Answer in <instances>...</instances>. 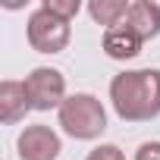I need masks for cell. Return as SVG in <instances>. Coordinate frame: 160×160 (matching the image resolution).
I'll list each match as a JSON object with an SVG mask.
<instances>
[{"label": "cell", "instance_id": "6da1fadb", "mask_svg": "<svg viewBox=\"0 0 160 160\" xmlns=\"http://www.w3.org/2000/svg\"><path fill=\"white\" fill-rule=\"evenodd\" d=\"M110 104L122 122H151L160 116V69H126L110 82Z\"/></svg>", "mask_w": 160, "mask_h": 160}, {"label": "cell", "instance_id": "7a4b0ae2", "mask_svg": "<svg viewBox=\"0 0 160 160\" xmlns=\"http://www.w3.org/2000/svg\"><path fill=\"white\" fill-rule=\"evenodd\" d=\"M57 119H60V129L75 141H94L107 132V110L88 91L69 94L57 110Z\"/></svg>", "mask_w": 160, "mask_h": 160}, {"label": "cell", "instance_id": "3957f363", "mask_svg": "<svg viewBox=\"0 0 160 160\" xmlns=\"http://www.w3.org/2000/svg\"><path fill=\"white\" fill-rule=\"evenodd\" d=\"M25 38H28V47L38 50V53H63L69 47V38H72V28L66 19L53 16L50 10L38 7L28 13V22H25Z\"/></svg>", "mask_w": 160, "mask_h": 160}, {"label": "cell", "instance_id": "277c9868", "mask_svg": "<svg viewBox=\"0 0 160 160\" xmlns=\"http://www.w3.org/2000/svg\"><path fill=\"white\" fill-rule=\"evenodd\" d=\"M25 91L32 101V110H60L66 94V75L53 66H38L25 75Z\"/></svg>", "mask_w": 160, "mask_h": 160}, {"label": "cell", "instance_id": "5b68a950", "mask_svg": "<svg viewBox=\"0 0 160 160\" xmlns=\"http://www.w3.org/2000/svg\"><path fill=\"white\" fill-rule=\"evenodd\" d=\"M63 151V141L60 135L44 126V122H35V126H25L16 138V154L19 160H57Z\"/></svg>", "mask_w": 160, "mask_h": 160}, {"label": "cell", "instance_id": "8992f818", "mask_svg": "<svg viewBox=\"0 0 160 160\" xmlns=\"http://www.w3.org/2000/svg\"><path fill=\"white\" fill-rule=\"evenodd\" d=\"M32 110V101H28V91H25V82H0V122L7 126H16L25 119V113Z\"/></svg>", "mask_w": 160, "mask_h": 160}, {"label": "cell", "instance_id": "52a82bcc", "mask_svg": "<svg viewBox=\"0 0 160 160\" xmlns=\"http://www.w3.org/2000/svg\"><path fill=\"white\" fill-rule=\"evenodd\" d=\"M122 25H129L141 41H151L160 35V7L154 0H135V3H129Z\"/></svg>", "mask_w": 160, "mask_h": 160}, {"label": "cell", "instance_id": "ba28073f", "mask_svg": "<svg viewBox=\"0 0 160 160\" xmlns=\"http://www.w3.org/2000/svg\"><path fill=\"white\" fill-rule=\"evenodd\" d=\"M141 38L129 28V25H113V28H107L104 32V41H101V47H104V53L110 57V60H132V57H138L141 53Z\"/></svg>", "mask_w": 160, "mask_h": 160}, {"label": "cell", "instance_id": "9c48e42d", "mask_svg": "<svg viewBox=\"0 0 160 160\" xmlns=\"http://www.w3.org/2000/svg\"><path fill=\"white\" fill-rule=\"evenodd\" d=\"M126 13H129L126 0H91V3H88V16L98 25H104V32L113 28V25H122Z\"/></svg>", "mask_w": 160, "mask_h": 160}, {"label": "cell", "instance_id": "30bf717a", "mask_svg": "<svg viewBox=\"0 0 160 160\" xmlns=\"http://www.w3.org/2000/svg\"><path fill=\"white\" fill-rule=\"evenodd\" d=\"M41 7H44V10H50L53 16L66 19V22H72V19L78 16V10H82V3H78V0H44Z\"/></svg>", "mask_w": 160, "mask_h": 160}, {"label": "cell", "instance_id": "8fae6325", "mask_svg": "<svg viewBox=\"0 0 160 160\" xmlns=\"http://www.w3.org/2000/svg\"><path fill=\"white\" fill-rule=\"evenodd\" d=\"M85 160H126V154H122L116 144H98Z\"/></svg>", "mask_w": 160, "mask_h": 160}, {"label": "cell", "instance_id": "7c38bea8", "mask_svg": "<svg viewBox=\"0 0 160 160\" xmlns=\"http://www.w3.org/2000/svg\"><path fill=\"white\" fill-rule=\"evenodd\" d=\"M135 160H160V141H141L135 151Z\"/></svg>", "mask_w": 160, "mask_h": 160}]
</instances>
